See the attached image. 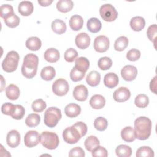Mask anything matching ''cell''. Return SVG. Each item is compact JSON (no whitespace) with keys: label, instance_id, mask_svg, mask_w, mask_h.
Here are the masks:
<instances>
[{"label":"cell","instance_id":"7bdbcfd3","mask_svg":"<svg viewBox=\"0 0 157 157\" xmlns=\"http://www.w3.org/2000/svg\"><path fill=\"white\" fill-rule=\"evenodd\" d=\"M77 56H78V53L77 50L73 48H69L67 49L65 51L64 55L65 60L69 63L73 62Z\"/></svg>","mask_w":157,"mask_h":157},{"label":"cell","instance_id":"277c9868","mask_svg":"<svg viewBox=\"0 0 157 157\" xmlns=\"http://www.w3.org/2000/svg\"><path fill=\"white\" fill-rule=\"evenodd\" d=\"M40 142L45 148L49 150H54L58 147L59 140L56 133L44 131L40 135Z\"/></svg>","mask_w":157,"mask_h":157},{"label":"cell","instance_id":"2e32d148","mask_svg":"<svg viewBox=\"0 0 157 157\" xmlns=\"http://www.w3.org/2000/svg\"><path fill=\"white\" fill-rule=\"evenodd\" d=\"M18 12L23 16H28L31 15L34 10L33 3L29 1H21L18 7Z\"/></svg>","mask_w":157,"mask_h":157},{"label":"cell","instance_id":"ffe728a7","mask_svg":"<svg viewBox=\"0 0 157 157\" xmlns=\"http://www.w3.org/2000/svg\"><path fill=\"white\" fill-rule=\"evenodd\" d=\"M44 59L49 63H55L58 61L60 57L59 52L55 48H50L44 52Z\"/></svg>","mask_w":157,"mask_h":157},{"label":"cell","instance_id":"8992f818","mask_svg":"<svg viewBox=\"0 0 157 157\" xmlns=\"http://www.w3.org/2000/svg\"><path fill=\"white\" fill-rule=\"evenodd\" d=\"M83 137L80 131L74 125L66 128L63 132L64 140L69 144H74L78 142Z\"/></svg>","mask_w":157,"mask_h":157},{"label":"cell","instance_id":"1f68e13d","mask_svg":"<svg viewBox=\"0 0 157 157\" xmlns=\"http://www.w3.org/2000/svg\"><path fill=\"white\" fill-rule=\"evenodd\" d=\"M115 153L118 157H129L132 155V149L126 145H120L116 148Z\"/></svg>","mask_w":157,"mask_h":157},{"label":"cell","instance_id":"d6986e66","mask_svg":"<svg viewBox=\"0 0 157 157\" xmlns=\"http://www.w3.org/2000/svg\"><path fill=\"white\" fill-rule=\"evenodd\" d=\"M105 104V99L101 94L93 95L90 100V105L94 109H101Z\"/></svg>","mask_w":157,"mask_h":157},{"label":"cell","instance_id":"4316f807","mask_svg":"<svg viewBox=\"0 0 157 157\" xmlns=\"http://www.w3.org/2000/svg\"><path fill=\"white\" fill-rule=\"evenodd\" d=\"M101 80V74L96 71H91L86 77V83L91 86H96Z\"/></svg>","mask_w":157,"mask_h":157},{"label":"cell","instance_id":"db71d44e","mask_svg":"<svg viewBox=\"0 0 157 157\" xmlns=\"http://www.w3.org/2000/svg\"><path fill=\"white\" fill-rule=\"evenodd\" d=\"M53 2V0H39L38 3L41 6H48L50 5Z\"/></svg>","mask_w":157,"mask_h":157},{"label":"cell","instance_id":"7402d4cb","mask_svg":"<svg viewBox=\"0 0 157 157\" xmlns=\"http://www.w3.org/2000/svg\"><path fill=\"white\" fill-rule=\"evenodd\" d=\"M121 137L122 139L127 142H132L136 139L134 131L131 126H126L121 131Z\"/></svg>","mask_w":157,"mask_h":157},{"label":"cell","instance_id":"83f0119b","mask_svg":"<svg viewBox=\"0 0 157 157\" xmlns=\"http://www.w3.org/2000/svg\"><path fill=\"white\" fill-rule=\"evenodd\" d=\"M41 45L42 42L37 37H30L26 41V47L33 51L38 50L41 47Z\"/></svg>","mask_w":157,"mask_h":157},{"label":"cell","instance_id":"52a82bcc","mask_svg":"<svg viewBox=\"0 0 157 157\" xmlns=\"http://www.w3.org/2000/svg\"><path fill=\"white\" fill-rule=\"evenodd\" d=\"M99 13L101 18L106 21H113L118 17V12L115 8L110 4H105L101 6Z\"/></svg>","mask_w":157,"mask_h":157},{"label":"cell","instance_id":"f6af8a7d","mask_svg":"<svg viewBox=\"0 0 157 157\" xmlns=\"http://www.w3.org/2000/svg\"><path fill=\"white\" fill-rule=\"evenodd\" d=\"M13 13V9L11 5L7 4L1 5L0 7V16L3 19Z\"/></svg>","mask_w":157,"mask_h":157},{"label":"cell","instance_id":"ee69618b","mask_svg":"<svg viewBox=\"0 0 157 157\" xmlns=\"http://www.w3.org/2000/svg\"><path fill=\"white\" fill-rule=\"evenodd\" d=\"M157 34V26L156 24H153L150 25L147 31V35L148 39L153 42L154 45L156 44V38Z\"/></svg>","mask_w":157,"mask_h":157},{"label":"cell","instance_id":"ba28073f","mask_svg":"<svg viewBox=\"0 0 157 157\" xmlns=\"http://www.w3.org/2000/svg\"><path fill=\"white\" fill-rule=\"evenodd\" d=\"M69 86L67 81L60 78L56 80L52 85V91L53 93L59 96L66 95L69 91Z\"/></svg>","mask_w":157,"mask_h":157},{"label":"cell","instance_id":"f907efd6","mask_svg":"<svg viewBox=\"0 0 157 157\" xmlns=\"http://www.w3.org/2000/svg\"><path fill=\"white\" fill-rule=\"evenodd\" d=\"M69 156L70 157L72 156H80V157H84L85 156V153L84 150L80 147H75L69 151Z\"/></svg>","mask_w":157,"mask_h":157},{"label":"cell","instance_id":"7a4b0ae2","mask_svg":"<svg viewBox=\"0 0 157 157\" xmlns=\"http://www.w3.org/2000/svg\"><path fill=\"white\" fill-rule=\"evenodd\" d=\"M39 63V58L34 53L27 54L23 59L21 66L23 75L28 78L34 77L37 72Z\"/></svg>","mask_w":157,"mask_h":157},{"label":"cell","instance_id":"603a6c76","mask_svg":"<svg viewBox=\"0 0 157 157\" xmlns=\"http://www.w3.org/2000/svg\"><path fill=\"white\" fill-rule=\"evenodd\" d=\"M83 25V19L79 15H72L69 20V26L70 28L73 31H78L80 30Z\"/></svg>","mask_w":157,"mask_h":157},{"label":"cell","instance_id":"7dc6e473","mask_svg":"<svg viewBox=\"0 0 157 157\" xmlns=\"http://www.w3.org/2000/svg\"><path fill=\"white\" fill-rule=\"evenodd\" d=\"M140 52L136 48L129 50L126 53V58L131 61L138 60L140 57Z\"/></svg>","mask_w":157,"mask_h":157},{"label":"cell","instance_id":"4dcf8cb0","mask_svg":"<svg viewBox=\"0 0 157 157\" xmlns=\"http://www.w3.org/2000/svg\"><path fill=\"white\" fill-rule=\"evenodd\" d=\"M74 6V3L71 0H59L57 2V9L63 13L70 11Z\"/></svg>","mask_w":157,"mask_h":157},{"label":"cell","instance_id":"74e56055","mask_svg":"<svg viewBox=\"0 0 157 157\" xmlns=\"http://www.w3.org/2000/svg\"><path fill=\"white\" fill-rule=\"evenodd\" d=\"M137 157H153L154 151L150 147L143 146L139 148L136 151Z\"/></svg>","mask_w":157,"mask_h":157},{"label":"cell","instance_id":"3957f363","mask_svg":"<svg viewBox=\"0 0 157 157\" xmlns=\"http://www.w3.org/2000/svg\"><path fill=\"white\" fill-rule=\"evenodd\" d=\"M19 59L20 56L17 52L14 50L9 52L2 62V68L7 72L15 71L18 67Z\"/></svg>","mask_w":157,"mask_h":157},{"label":"cell","instance_id":"f546056e","mask_svg":"<svg viewBox=\"0 0 157 157\" xmlns=\"http://www.w3.org/2000/svg\"><path fill=\"white\" fill-rule=\"evenodd\" d=\"M56 75V71L54 67L48 66L44 67L40 72L41 78L46 81H49L52 80Z\"/></svg>","mask_w":157,"mask_h":157},{"label":"cell","instance_id":"836d02e7","mask_svg":"<svg viewBox=\"0 0 157 157\" xmlns=\"http://www.w3.org/2000/svg\"><path fill=\"white\" fill-rule=\"evenodd\" d=\"M128 43V39L126 36H120L116 39L114 43V48L117 51H123L127 47Z\"/></svg>","mask_w":157,"mask_h":157},{"label":"cell","instance_id":"f1b7e54d","mask_svg":"<svg viewBox=\"0 0 157 157\" xmlns=\"http://www.w3.org/2000/svg\"><path fill=\"white\" fill-rule=\"evenodd\" d=\"M74 67L77 68L78 70L86 73V72L87 71V70L90 67V61L85 57H83V56L79 57L75 59Z\"/></svg>","mask_w":157,"mask_h":157},{"label":"cell","instance_id":"9c48e42d","mask_svg":"<svg viewBox=\"0 0 157 157\" xmlns=\"http://www.w3.org/2000/svg\"><path fill=\"white\" fill-rule=\"evenodd\" d=\"M94 48L99 53L106 52L110 45V41L108 37L104 35H101L96 37L94 40Z\"/></svg>","mask_w":157,"mask_h":157},{"label":"cell","instance_id":"d4e9b609","mask_svg":"<svg viewBox=\"0 0 157 157\" xmlns=\"http://www.w3.org/2000/svg\"><path fill=\"white\" fill-rule=\"evenodd\" d=\"M86 26L91 33H96L101 30L102 28V23L98 18L93 17L87 21Z\"/></svg>","mask_w":157,"mask_h":157},{"label":"cell","instance_id":"30bf717a","mask_svg":"<svg viewBox=\"0 0 157 157\" xmlns=\"http://www.w3.org/2000/svg\"><path fill=\"white\" fill-rule=\"evenodd\" d=\"M40 142V135L36 131H28L24 137L25 145L29 148L34 147Z\"/></svg>","mask_w":157,"mask_h":157},{"label":"cell","instance_id":"e575fe53","mask_svg":"<svg viewBox=\"0 0 157 157\" xmlns=\"http://www.w3.org/2000/svg\"><path fill=\"white\" fill-rule=\"evenodd\" d=\"M40 122V117L37 113H31L25 120L26 124L29 127L37 126Z\"/></svg>","mask_w":157,"mask_h":157},{"label":"cell","instance_id":"484cf974","mask_svg":"<svg viewBox=\"0 0 157 157\" xmlns=\"http://www.w3.org/2000/svg\"><path fill=\"white\" fill-rule=\"evenodd\" d=\"M51 27L53 31L58 34H62L66 31V25L61 19L53 20L51 24Z\"/></svg>","mask_w":157,"mask_h":157},{"label":"cell","instance_id":"8d00e7d4","mask_svg":"<svg viewBox=\"0 0 157 157\" xmlns=\"http://www.w3.org/2000/svg\"><path fill=\"white\" fill-rule=\"evenodd\" d=\"M4 20L5 24L7 26L12 28L17 27L20 23V18L15 13L4 18Z\"/></svg>","mask_w":157,"mask_h":157},{"label":"cell","instance_id":"b9f144b4","mask_svg":"<svg viewBox=\"0 0 157 157\" xmlns=\"http://www.w3.org/2000/svg\"><path fill=\"white\" fill-rule=\"evenodd\" d=\"M85 75V73L83 72L74 67L70 72V78L73 82H78L82 80Z\"/></svg>","mask_w":157,"mask_h":157},{"label":"cell","instance_id":"e0dca14e","mask_svg":"<svg viewBox=\"0 0 157 157\" xmlns=\"http://www.w3.org/2000/svg\"><path fill=\"white\" fill-rule=\"evenodd\" d=\"M118 77L114 72H109L104 77V83L109 88H115L118 85Z\"/></svg>","mask_w":157,"mask_h":157},{"label":"cell","instance_id":"8fae6325","mask_svg":"<svg viewBox=\"0 0 157 157\" xmlns=\"http://www.w3.org/2000/svg\"><path fill=\"white\" fill-rule=\"evenodd\" d=\"M122 78L126 81H132L135 79L137 75V68L132 65H126L121 70Z\"/></svg>","mask_w":157,"mask_h":157},{"label":"cell","instance_id":"bcb514c9","mask_svg":"<svg viewBox=\"0 0 157 157\" xmlns=\"http://www.w3.org/2000/svg\"><path fill=\"white\" fill-rule=\"evenodd\" d=\"M25 114V108L19 104L15 105V108L11 117L15 120H21Z\"/></svg>","mask_w":157,"mask_h":157},{"label":"cell","instance_id":"d590c367","mask_svg":"<svg viewBox=\"0 0 157 157\" xmlns=\"http://www.w3.org/2000/svg\"><path fill=\"white\" fill-rule=\"evenodd\" d=\"M134 103L139 108H145L148 105V97L145 94H139L135 98Z\"/></svg>","mask_w":157,"mask_h":157},{"label":"cell","instance_id":"4fadbf2b","mask_svg":"<svg viewBox=\"0 0 157 157\" xmlns=\"http://www.w3.org/2000/svg\"><path fill=\"white\" fill-rule=\"evenodd\" d=\"M73 97L75 99L78 101H85L88 95V90L83 85L76 86L73 90Z\"/></svg>","mask_w":157,"mask_h":157},{"label":"cell","instance_id":"816d5d0a","mask_svg":"<svg viewBox=\"0 0 157 157\" xmlns=\"http://www.w3.org/2000/svg\"><path fill=\"white\" fill-rule=\"evenodd\" d=\"M73 125H74L76 128H77V129L80 131V132L82 133L83 136L86 135V134L87 132L88 128H87L86 124L85 123H83L82 121H78V122H76L75 123H74Z\"/></svg>","mask_w":157,"mask_h":157},{"label":"cell","instance_id":"44dd1931","mask_svg":"<svg viewBox=\"0 0 157 157\" xmlns=\"http://www.w3.org/2000/svg\"><path fill=\"white\" fill-rule=\"evenodd\" d=\"M145 25V19L140 16H136L131 18L130 21V26L132 30L135 31H140L144 29Z\"/></svg>","mask_w":157,"mask_h":157},{"label":"cell","instance_id":"d6a6232c","mask_svg":"<svg viewBox=\"0 0 157 157\" xmlns=\"http://www.w3.org/2000/svg\"><path fill=\"white\" fill-rule=\"evenodd\" d=\"M99 139L94 136H90L85 140V147L86 149L89 151H92L98 145H99Z\"/></svg>","mask_w":157,"mask_h":157},{"label":"cell","instance_id":"5bb4252c","mask_svg":"<svg viewBox=\"0 0 157 157\" xmlns=\"http://www.w3.org/2000/svg\"><path fill=\"white\" fill-rule=\"evenodd\" d=\"M90 37L86 33H80L75 37V42L77 47L80 49H85L90 44Z\"/></svg>","mask_w":157,"mask_h":157},{"label":"cell","instance_id":"ab89813d","mask_svg":"<svg viewBox=\"0 0 157 157\" xmlns=\"http://www.w3.org/2000/svg\"><path fill=\"white\" fill-rule=\"evenodd\" d=\"M112 65V59L109 57L104 56L99 59L98 61V66L101 70L109 69Z\"/></svg>","mask_w":157,"mask_h":157},{"label":"cell","instance_id":"f35d334b","mask_svg":"<svg viewBox=\"0 0 157 157\" xmlns=\"http://www.w3.org/2000/svg\"><path fill=\"white\" fill-rule=\"evenodd\" d=\"M108 126V122L105 118L103 117H99L96 118L94 121V128L99 131H103L105 130Z\"/></svg>","mask_w":157,"mask_h":157},{"label":"cell","instance_id":"6da1fadb","mask_svg":"<svg viewBox=\"0 0 157 157\" xmlns=\"http://www.w3.org/2000/svg\"><path fill=\"white\" fill-rule=\"evenodd\" d=\"M152 123L147 117H139L134 121V134L136 138L140 140L147 139L151 131Z\"/></svg>","mask_w":157,"mask_h":157},{"label":"cell","instance_id":"681fc988","mask_svg":"<svg viewBox=\"0 0 157 157\" xmlns=\"http://www.w3.org/2000/svg\"><path fill=\"white\" fill-rule=\"evenodd\" d=\"M92 152V156L94 157L101 156V157H106L108 156V153L107 150L100 145H98L96 148H94Z\"/></svg>","mask_w":157,"mask_h":157},{"label":"cell","instance_id":"5b68a950","mask_svg":"<svg viewBox=\"0 0 157 157\" xmlns=\"http://www.w3.org/2000/svg\"><path fill=\"white\" fill-rule=\"evenodd\" d=\"M61 110L56 107L48 108L44 113V123L49 128L55 127L61 118Z\"/></svg>","mask_w":157,"mask_h":157},{"label":"cell","instance_id":"ac0fdd59","mask_svg":"<svg viewBox=\"0 0 157 157\" xmlns=\"http://www.w3.org/2000/svg\"><path fill=\"white\" fill-rule=\"evenodd\" d=\"M64 112L66 116L69 118L77 117L81 112V107L79 105L75 103H70L64 108Z\"/></svg>","mask_w":157,"mask_h":157},{"label":"cell","instance_id":"7c38bea8","mask_svg":"<svg viewBox=\"0 0 157 157\" xmlns=\"http://www.w3.org/2000/svg\"><path fill=\"white\" fill-rule=\"evenodd\" d=\"M131 92L126 87H120L117 89L113 93V99L118 102H125L129 99Z\"/></svg>","mask_w":157,"mask_h":157},{"label":"cell","instance_id":"c3c4849f","mask_svg":"<svg viewBox=\"0 0 157 157\" xmlns=\"http://www.w3.org/2000/svg\"><path fill=\"white\" fill-rule=\"evenodd\" d=\"M15 108V105L10 102H6L2 105L1 112L3 114L11 116L13 113Z\"/></svg>","mask_w":157,"mask_h":157},{"label":"cell","instance_id":"cb8c5ba5","mask_svg":"<svg viewBox=\"0 0 157 157\" xmlns=\"http://www.w3.org/2000/svg\"><path fill=\"white\" fill-rule=\"evenodd\" d=\"M20 94L19 88L14 84H10L6 88V95L9 99L16 100L19 98Z\"/></svg>","mask_w":157,"mask_h":157},{"label":"cell","instance_id":"60d3db41","mask_svg":"<svg viewBox=\"0 0 157 157\" xmlns=\"http://www.w3.org/2000/svg\"><path fill=\"white\" fill-rule=\"evenodd\" d=\"M47 107V104L42 99H37L34 101L32 103L31 107L34 112H41Z\"/></svg>","mask_w":157,"mask_h":157},{"label":"cell","instance_id":"f5cc1de1","mask_svg":"<svg viewBox=\"0 0 157 157\" xmlns=\"http://www.w3.org/2000/svg\"><path fill=\"white\" fill-rule=\"evenodd\" d=\"M156 76H155L154 78L151 80L150 83V90L154 93L155 94H156Z\"/></svg>","mask_w":157,"mask_h":157},{"label":"cell","instance_id":"9a60e30c","mask_svg":"<svg viewBox=\"0 0 157 157\" xmlns=\"http://www.w3.org/2000/svg\"><path fill=\"white\" fill-rule=\"evenodd\" d=\"M6 142L9 147L15 148L18 146L20 142V135L17 130L10 131L6 137Z\"/></svg>","mask_w":157,"mask_h":157}]
</instances>
